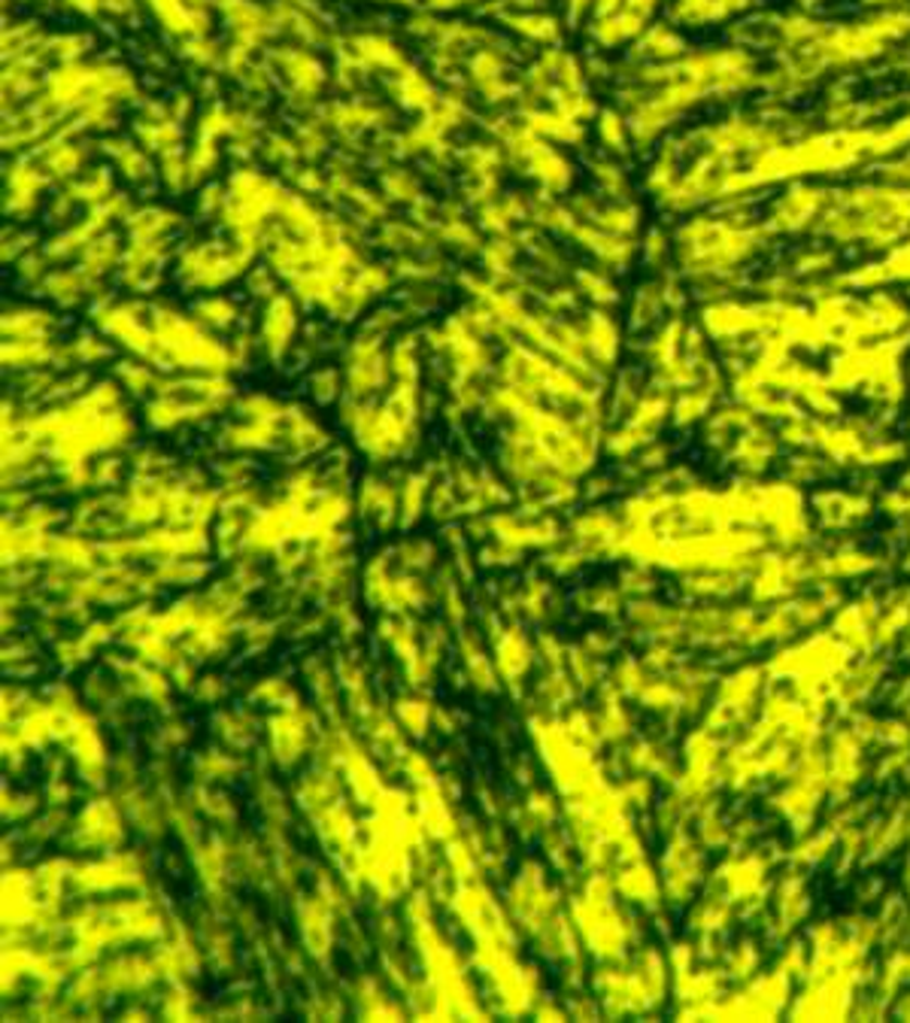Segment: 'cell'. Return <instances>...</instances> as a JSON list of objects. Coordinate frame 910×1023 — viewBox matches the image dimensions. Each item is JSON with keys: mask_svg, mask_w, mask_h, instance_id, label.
Returning a JSON list of instances; mask_svg holds the SVG:
<instances>
[{"mask_svg": "<svg viewBox=\"0 0 910 1023\" xmlns=\"http://www.w3.org/2000/svg\"><path fill=\"white\" fill-rule=\"evenodd\" d=\"M83 838V845L89 847H106L116 845L122 838V826H118V817L113 811V805H91L86 808L83 820H76V842Z\"/></svg>", "mask_w": 910, "mask_h": 1023, "instance_id": "cell-1", "label": "cell"}, {"mask_svg": "<svg viewBox=\"0 0 910 1023\" xmlns=\"http://www.w3.org/2000/svg\"><path fill=\"white\" fill-rule=\"evenodd\" d=\"M270 744H274V757H277L282 766H289V762H294V759L304 754V747H307V727L298 720L294 708L270 723Z\"/></svg>", "mask_w": 910, "mask_h": 1023, "instance_id": "cell-2", "label": "cell"}, {"mask_svg": "<svg viewBox=\"0 0 910 1023\" xmlns=\"http://www.w3.org/2000/svg\"><path fill=\"white\" fill-rule=\"evenodd\" d=\"M397 717H401V723L410 729L413 735H422L428 729V711L426 702H416V698H404V702H397Z\"/></svg>", "mask_w": 910, "mask_h": 1023, "instance_id": "cell-3", "label": "cell"}]
</instances>
